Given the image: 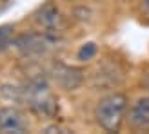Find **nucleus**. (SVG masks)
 <instances>
[{"label":"nucleus","instance_id":"11","mask_svg":"<svg viewBox=\"0 0 149 134\" xmlns=\"http://www.w3.org/2000/svg\"><path fill=\"white\" fill-rule=\"evenodd\" d=\"M44 132H47V134H51V132H69V129H64L60 125H51V127H47Z\"/></svg>","mask_w":149,"mask_h":134},{"label":"nucleus","instance_id":"7","mask_svg":"<svg viewBox=\"0 0 149 134\" xmlns=\"http://www.w3.org/2000/svg\"><path fill=\"white\" fill-rule=\"evenodd\" d=\"M127 122L133 131H149V96L138 98L131 105Z\"/></svg>","mask_w":149,"mask_h":134},{"label":"nucleus","instance_id":"1","mask_svg":"<svg viewBox=\"0 0 149 134\" xmlns=\"http://www.w3.org/2000/svg\"><path fill=\"white\" fill-rule=\"evenodd\" d=\"M125 111H127V96L122 93L107 94L95 109L96 123L107 132H118L125 118Z\"/></svg>","mask_w":149,"mask_h":134},{"label":"nucleus","instance_id":"9","mask_svg":"<svg viewBox=\"0 0 149 134\" xmlns=\"http://www.w3.org/2000/svg\"><path fill=\"white\" fill-rule=\"evenodd\" d=\"M13 26L0 27V49H6L7 46H13Z\"/></svg>","mask_w":149,"mask_h":134},{"label":"nucleus","instance_id":"2","mask_svg":"<svg viewBox=\"0 0 149 134\" xmlns=\"http://www.w3.org/2000/svg\"><path fill=\"white\" fill-rule=\"evenodd\" d=\"M26 100L36 114L49 118L56 114V96L44 82H35L26 89Z\"/></svg>","mask_w":149,"mask_h":134},{"label":"nucleus","instance_id":"6","mask_svg":"<svg viewBox=\"0 0 149 134\" xmlns=\"http://www.w3.org/2000/svg\"><path fill=\"white\" fill-rule=\"evenodd\" d=\"M27 131V122L24 114L15 107H0V132H26Z\"/></svg>","mask_w":149,"mask_h":134},{"label":"nucleus","instance_id":"5","mask_svg":"<svg viewBox=\"0 0 149 134\" xmlns=\"http://www.w3.org/2000/svg\"><path fill=\"white\" fill-rule=\"evenodd\" d=\"M53 80L56 82L58 87H62L64 91H74L82 85L84 82V71L78 67L56 64L53 67Z\"/></svg>","mask_w":149,"mask_h":134},{"label":"nucleus","instance_id":"10","mask_svg":"<svg viewBox=\"0 0 149 134\" xmlns=\"http://www.w3.org/2000/svg\"><path fill=\"white\" fill-rule=\"evenodd\" d=\"M140 13L149 18V0H140Z\"/></svg>","mask_w":149,"mask_h":134},{"label":"nucleus","instance_id":"3","mask_svg":"<svg viewBox=\"0 0 149 134\" xmlns=\"http://www.w3.org/2000/svg\"><path fill=\"white\" fill-rule=\"evenodd\" d=\"M53 42L55 40L47 33H29V35L18 36L15 40V47L26 56H38V55H44L47 49H51Z\"/></svg>","mask_w":149,"mask_h":134},{"label":"nucleus","instance_id":"12","mask_svg":"<svg viewBox=\"0 0 149 134\" xmlns=\"http://www.w3.org/2000/svg\"><path fill=\"white\" fill-rule=\"evenodd\" d=\"M146 85H147V89H149V76H147V80H146Z\"/></svg>","mask_w":149,"mask_h":134},{"label":"nucleus","instance_id":"4","mask_svg":"<svg viewBox=\"0 0 149 134\" xmlns=\"http://www.w3.org/2000/svg\"><path fill=\"white\" fill-rule=\"evenodd\" d=\"M33 18L36 22V26L46 29V33L49 31H62L65 27V20L62 17L60 9L53 4V2H46L44 6H40L38 9L35 11Z\"/></svg>","mask_w":149,"mask_h":134},{"label":"nucleus","instance_id":"8","mask_svg":"<svg viewBox=\"0 0 149 134\" xmlns=\"http://www.w3.org/2000/svg\"><path fill=\"white\" fill-rule=\"evenodd\" d=\"M96 53H98V47H96V44L87 42V44H84V46L78 49L77 58H78L80 62H87V60H93V58L96 56Z\"/></svg>","mask_w":149,"mask_h":134}]
</instances>
